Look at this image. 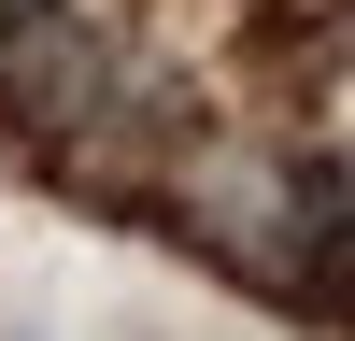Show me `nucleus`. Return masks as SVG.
<instances>
[{"mask_svg": "<svg viewBox=\"0 0 355 341\" xmlns=\"http://www.w3.org/2000/svg\"><path fill=\"white\" fill-rule=\"evenodd\" d=\"M100 100V43H85L71 0H0V114L28 128H85Z\"/></svg>", "mask_w": 355, "mask_h": 341, "instance_id": "nucleus-1", "label": "nucleus"}]
</instances>
